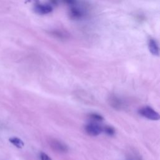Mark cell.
I'll return each instance as SVG.
<instances>
[{
    "label": "cell",
    "mask_w": 160,
    "mask_h": 160,
    "mask_svg": "<svg viewBox=\"0 0 160 160\" xmlns=\"http://www.w3.org/2000/svg\"><path fill=\"white\" fill-rule=\"evenodd\" d=\"M138 112L141 116L149 120L158 121L160 118L159 113L149 106H144L139 109Z\"/></svg>",
    "instance_id": "1"
},
{
    "label": "cell",
    "mask_w": 160,
    "mask_h": 160,
    "mask_svg": "<svg viewBox=\"0 0 160 160\" xmlns=\"http://www.w3.org/2000/svg\"><path fill=\"white\" fill-rule=\"evenodd\" d=\"M102 131H104L107 135L112 136L115 134V129L113 127L110 126H106L102 128Z\"/></svg>",
    "instance_id": "9"
},
{
    "label": "cell",
    "mask_w": 160,
    "mask_h": 160,
    "mask_svg": "<svg viewBox=\"0 0 160 160\" xmlns=\"http://www.w3.org/2000/svg\"><path fill=\"white\" fill-rule=\"evenodd\" d=\"M148 48L150 52L154 56H159V48L157 41L153 38H149L148 40Z\"/></svg>",
    "instance_id": "7"
},
{
    "label": "cell",
    "mask_w": 160,
    "mask_h": 160,
    "mask_svg": "<svg viewBox=\"0 0 160 160\" xmlns=\"http://www.w3.org/2000/svg\"><path fill=\"white\" fill-rule=\"evenodd\" d=\"M34 10L39 14L44 15L52 12L53 8L51 4H41L38 2L35 4Z\"/></svg>",
    "instance_id": "4"
},
{
    "label": "cell",
    "mask_w": 160,
    "mask_h": 160,
    "mask_svg": "<svg viewBox=\"0 0 160 160\" xmlns=\"http://www.w3.org/2000/svg\"><path fill=\"white\" fill-rule=\"evenodd\" d=\"M51 148L59 153H66L68 151V147L61 141L56 139H51L49 142Z\"/></svg>",
    "instance_id": "2"
},
{
    "label": "cell",
    "mask_w": 160,
    "mask_h": 160,
    "mask_svg": "<svg viewBox=\"0 0 160 160\" xmlns=\"http://www.w3.org/2000/svg\"><path fill=\"white\" fill-rule=\"evenodd\" d=\"M86 132L91 136H97L102 132V128L95 122H90L84 127Z\"/></svg>",
    "instance_id": "3"
},
{
    "label": "cell",
    "mask_w": 160,
    "mask_h": 160,
    "mask_svg": "<svg viewBox=\"0 0 160 160\" xmlns=\"http://www.w3.org/2000/svg\"><path fill=\"white\" fill-rule=\"evenodd\" d=\"M84 15L83 11L76 5L71 6L69 10L70 18L72 19H79Z\"/></svg>",
    "instance_id": "6"
},
{
    "label": "cell",
    "mask_w": 160,
    "mask_h": 160,
    "mask_svg": "<svg viewBox=\"0 0 160 160\" xmlns=\"http://www.w3.org/2000/svg\"><path fill=\"white\" fill-rule=\"evenodd\" d=\"M109 104L111 107L117 110H121L124 106V101L116 95L110 96L109 98Z\"/></svg>",
    "instance_id": "5"
},
{
    "label": "cell",
    "mask_w": 160,
    "mask_h": 160,
    "mask_svg": "<svg viewBox=\"0 0 160 160\" xmlns=\"http://www.w3.org/2000/svg\"><path fill=\"white\" fill-rule=\"evenodd\" d=\"M88 116L89 118H91V119H92L93 121H100L101 122L104 120L103 117L97 113H90L88 114Z\"/></svg>",
    "instance_id": "10"
},
{
    "label": "cell",
    "mask_w": 160,
    "mask_h": 160,
    "mask_svg": "<svg viewBox=\"0 0 160 160\" xmlns=\"http://www.w3.org/2000/svg\"><path fill=\"white\" fill-rule=\"evenodd\" d=\"M40 159L41 160H52L51 158L47 154L42 152L40 154Z\"/></svg>",
    "instance_id": "12"
},
{
    "label": "cell",
    "mask_w": 160,
    "mask_h": 160,
    "mask_svg": "<svg viewBox=\"0 0 160 160\" xmlns=\"http://www.w3.org/2000/svg\"><path fill=\"white\" fill-rule=\"evenodd\" d=\"M62 2H64V3L68 4L69 6H73L75 5H77V1L76 0H61Z\"/></svg>",
    "instance_id": "11"
},
{
    "label": "cell",
    "mask_w": 160,
    "mask_h": 160,
    "mask_svg": "<svg viewBox=\"0 0 160 160\" xmlns=\"http://www.w3.org/2000/svg\"><path fill=\"white\" fill-rule=\"evenodd\" d=\"M26 2H34L35 4L39 2V0H26Z\"/></svg>",
    "instance_id": "13"
},
{
    "label": "cell",
    "mask_w": 160,
    "mask_h": 160,
    "mask_svg": "<svg viewBox=\"0 0 160 160\" xmlns=\"http://www.w3.org/2000/svg\"><path fill=\"white\" fill-rule=\"evenodd\" d=\"M9 141L11 144L19 149H22L24 146V142L18 137H11L9 138Z\"/></svg>",
    "instance_id": "8"
}]
</instances>
